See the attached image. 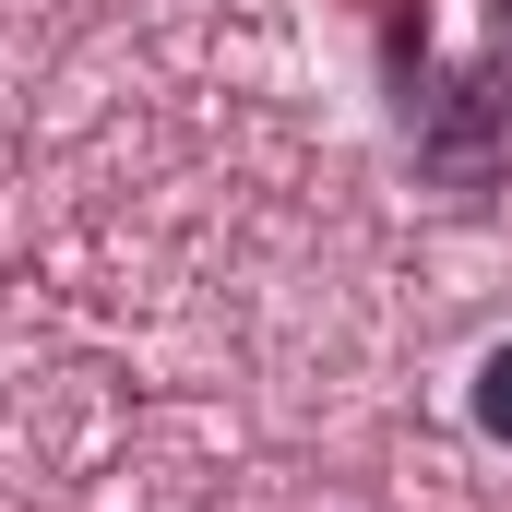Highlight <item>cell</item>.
<instances>
[{
    "label": "cell",
    "instance_id": "obj_1",
    "mask_svg": "<svg viewBox=\"0 0 512 512\" xmlns=\"http://www.w3.org/2000/svg\"><path fill=\"white\" fill-rule=\"evenodd\" d=\"M465 405H477V429H489V441H512V346H489V358H477Z\"/></svg>",
    "mask_w": 512,
    "mask_h": 512
},
{
    "label": "cell",
    "instance_id": "obj_2",
    "mask_svg": "<svg viewBox=\"0 0 512 512\" xmlns=\"http://www.w3.org/2000/svg\"><path fill=\"white\" fill-rule=\"evenodd\" d=\"M501 48H512V0H501Z\"/></svg>",
    "mask_w": 512,
    "mask_h": 512
}]
</instances>
